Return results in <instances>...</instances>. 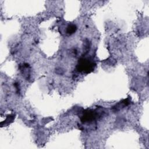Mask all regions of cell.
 Returning a JSON list of instances; mask_svg holds the SVG:
<instances>
[{
	"label": "cell",
	"instance_id": "2",
	"mask_svg": "<svg viewBox=\"0 0 149 149\" xmlns=\"http://www.w3.org/2000/svg\"><path fill=\"white\" fill-rule=\"evenodd\" d=\"M97 115V113L92 110L87 109L83 112V115L81 118V120L82 122H91L94 120Z\"/></svg>",
	"mask_w": 149,
	"mask_h": 149
},
{
	"label": "cell",
	"instance_id": "1",
	"mask_svg": "<svg viewBox=\"0 0 149 149\" xmlns=\"http://www.w3.org/2000/svg\"><path fill=\"white\" fill-rule=\"evenodd\" d=\"M95 66V63L86 58H81L79 60L77 69L79 72L89 73L93 72Z\"/></svg>",
	"mask_w": 149,
	"mask_h": 149
},
{
	"label": "cell",
	"instance_id": "3",
	"mask_svg": "<svg viewBox=\"0 0 149 149\" xmlns=\"http://www.w3.org/2000/svg\"><path fill=\"white\" fill-rule=\"evenodd\" d=\"M76 29H77V27H76V25H74V24H70V25H69L68 26L66 31H67V33L68 34H72L74 33L76 31Z\"/></svg>",
	"mask_w": 149,
	"mask_h": 149
}]
</instances>
